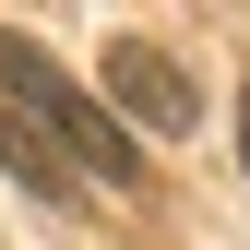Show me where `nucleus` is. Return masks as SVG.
Wrapping results in <instances>:
<instances>
[{
    "instance_id": "obj_2",
    "label": "nucleus",
    "mask_w": 250,
    "mask_h": 250,
    "mask_svg": "<svg viewBox=\"0 0 250 250\" xmlns=\"http://www.w3.org/2000/svg\"><path fill=\"white\" fill-rule=\"evenodd\" d=\"M107 96H119V119H143V131H191V72H179L167 48H143V36H119L107 48Z\"/></svg>"
},
{
    "instance_id": "obj_3",
    "label": "nucleus",
    "mask_w": 250,
    "mask_h": 250,
    "mask_svg": "<svg viewBox=\"0 0 250 250\" xmlns=\"http://www.w3.org/2000/svg\"><path fill=\"white\" fill-rule=\"evenodd\" d=\"M0 167H12V179H24V191H48V203H60V191H72V167H60V155H48L36 131H24V107H12V96H0Z\"/></svg>"
},
{
    "instance_id": "obj_4",
    "label": "nucleus",
    "mask_w": 250,
    "mask_h": 250,
    "mask_svg": "<svg viewBox=\"0 0 250 250\" xmlns=\"http://www.w3.org/2000/svg\"><path fill=\"white\" fill-rule=\"evenodd\" d=\"M238 167H250V96H238Z\"/></svg>"
},
{
    "instance_id": "obj_1",
    "label": "nucleus",
    "mask_w": 250,
    "mask_h": 250,
    "mask_svg": "<svg viewBox=\"0 0 250 250\" xmlns=\"http://www.w3.org/2000/svg\"><path fill=\"white\" fill-rule=\"evenodd\" d=\"M0 96L24 107V131H36L60 167H72V179H107V191H131V179H143V143L119 131V119L83 96V83L60 72V60L24 36V24H0Z\"/></svg>"
}]
</instances>
